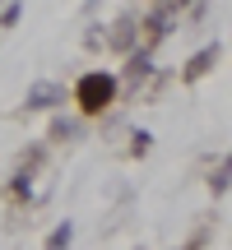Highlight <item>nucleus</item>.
<instances>
[{"instance_id":"nucleus-16","label":"nucleus","mask_w":232,"mask_h":250,"mask_svg":"<svg viewBox=\"0 0 232 250\" xmlns=\"http://www.w3.org/2000/svg\"><path fill=\"white\" fill-rule=\"evenodd\" d=\"M0 5H5V0H0Z\"/></svg>"},{"instance_id":"nucleus-10","label":"nucleus","mask_w":232,"mask_h":250,"mask_svg":"<svg viewBox=\"0 0 232 250\" xmlns=\"http://www.w3.org/2000/svg\"><path fill=\"white\" fill-rule=\"evenodd\" d=\"M228 176H232V167H228V158H218V167H214V176H209V195H214V199H223V195H228Z\"/></svg>"},{"instance_id":"nucleus-1","label":"nucleus","mask_w":232,"mask_h":250,"mask_svg":"<svg viewBox=\"0 0 232 250\" xmlns=\"http://www.w3.org/2000/svg\"><path fill=\"white\" fill-rule=\"evenodd\" d=\"M70 102L79 107V116L93 121V116H102V111H112L116 102H121V83H116L112 70H89V74H79V79H74Z\"/></svg>"},{"instance_id":"nucleus-4","label":"nucleus","mask_w":232,"mask_h":250,"mask_svg":"<svg viewBox=\"0 0 232 250\" xmlns=\"http://www.w3.org/2000/svg\"><path fill=\"white\" fill-rule=\"evenodd\" d=\"M23 107H28V111H56V107H65V83H51V79L28 83Z\"/></svg>"},{"instance_id":"nucleus-2","label":"nucleus","mask_w":232,"mask_h":250,"mask_svg":"<svg viewBox=\"0 0 232 250\" xmlns=\"http://www.w3.org/2000/svg\"><path fill=\"white\" fill-rule=\"evenodd\" d=\"M172 23H177V14L167 9V0H153V9L139 19V42L135 46H144V51H153V46L162 42V37L172 33Z\"/></svg>"},{"instance_id":"nucleus-5","label":"nucleus","mask_w":232,"mask_h":250,"mask_svg":"<svg viewBox=\"0 0 232 250\" xmlns=\"http://www.w3.org/2000/svg\"><path fill=\"white\" fill-rule=\"evenodd\" d=\"M218 61H223V42H209V46H200V51L186 61V70H181V83H200V79H205V74L214 70Z\"/></svg>"},{"instance_id":"nucleus-12","label":"nucleus","mask_w":232,"mask_h":250,"mask_svg":"<svg viewBox=\"0 0 232 250\" xmlns=\"http://www.w3.org/2000/svg\"><path fill=\"white\" fill-rule=\"evenodd\" d=\"M149 148H153V134L149 130H135L130 134V158H149Z\"/></svg>"},{"instance_id":"nucleus-9","label":"nucleus","mask_w":232,"mask_h":250,"mask_svg":"<svg viewBox=\"0 0 232 250\" xmlns=\"http://www.w3.org/2000/svg\"><path fill=\"white\" fill-rule=\"evenodd\" d=\"M74 246V223L65 218V223H56L51 232H46V241H42V250H70Z\"/></svg>"},{"instance_id":"nucleus-8","label":"nucleus","mask_w":232,"mask_h":250,"mask_svg":"<svg viewBox=\"0 0 232 250\" xmlns=\"http://www.w3.org/2000/svg\"><path fill=\"white\" fill-rule=\"evenodd\" d=\"M46 139H51V144H70V139H79V121H70V116H51V125H46Z\"/></svg>"},{"instance_id":"nucleus-13","label":"nucleus","mask_w":232,"mask_h":250,"mask_svg":"<svg viewBox=\"0 0 232 250\" xmlns=\"http://www.w3.org/2000/svg\"><path fill=\"white\" fill-rule=\"evenodd\" d=\"M19 19H23V5H19V0H5V5H0V28H14Z\"/></svg>"},{"instance_id":"nucleus-14","label":"nucleus","mask_w":232,"mask_h":250,"mask_svg":"<svg viewBox=\"0 0 232 250\" xmlns=\"http://www.w3.org/2000/svg\"><path fill=\"white\" fill-rule=\"evenodd\" d=\"M186 5H195V0H167V9H172V14H181Z\"/></svg>"},{"instance_id":"nucleus-15","label":"nucleus","mask_w":232,"mask_h":250,"mask_svg":"<svg viewBox=\"0 0 232 250\" xmlns=\"http://www.w3.org/2000/svg\"><path fill=\"white\" fill-rule=\"evenodd\" d=\"M181 250H190V246H181Z\"/></svg>"},{"instance_id":"nucleus-3","label":"nucleus","mask_w":232,"mask_h":250,"mask_svg":"<svg viewBox=\"0 0 232 250\" xmlns=\"http://www.w3.org/2000/svg\"><path fill=\"white\" fill-rule=\"evenodd\" d=\"M149 79H153V51H144V46H130V51H125V70L116 74V83H121L125 93H139Z\"/></svg>"},{"instance_id":"nucleus-11","label":"nucleus","mask_w":232,"mask_h":250,"mask_svg":"<svg viewBox=\"0 0 232 250\" xmlns=\"http://www.w3.org/2000/svg\"><path fill=\"white\" fill-rule=\"evenodd\" d=\"M42 162H46V148H42V144H33V148L19 153V167H23V171H37Z\"/></svg>"},{"instance_id":"nucleus-7","label":"nucleus","mask_w":232,"mask_h":250,"mask_svg":"<svg viewBox=\"0 0 232 250\" xmlns=\"http://www.w3.org/2000/svg\"><path fill=\"white\" fill-rule=\"evenodd\" d=\"M28 199H33V171L14 167V176L5 186V204H28Z\"/></svg>"},{"instance_id":"nucleus-6","label":"nucleus","mask_w":232,"mask_h":250,"mask_svg":"<svg viewBox=\"0 0 232 250\" xmlns=\"http://www.w3.org/2000/svg\"><path fill=\"white\" fill-rule=\"evenodd\" d=\"M135 42H139V19L135 14H121L112 23V33H102V46H112V51H121V56L130 51Z\"/></svg>"}]
</instances>
